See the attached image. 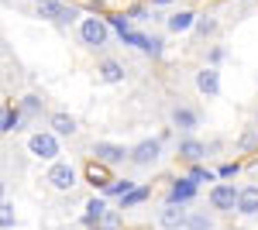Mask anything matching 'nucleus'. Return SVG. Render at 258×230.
Listing matches in <instances>:
<instances>
[{"instance_id": "obj_1", "label": "nucleus", "mask_w": 258, "mask_h": 230, "mask_svg": "<svg viewBox=\"0 0 258 230\" xmlns=\"http://www.w3.org/2000/svg\"><path fill=\"white\" fill-rule=\"evenodd\" d=\"M80 41L86 48H107L110 41V24L100 14H83L80 18Z\"/></svg>"}, {"instance_id": "obj_2", "label": "nucleus", "mask_w": 258, "mask_h": 230, "mask_svg": "<svg viewBox=\"0 0 258 230\" xmlns=\"http://www.w3.org/2000/svg\"><path fill=\"white\" fill-rule=\"evenodd\" d=\"M28 155L31 158H38V162H59V134L55 131H35V134H28Z\"/></svg>"}, {"instance_id": "obj_3", "label": "nucleus", "mask_w": 258, "mask_h": 230, "mask_svg": "<svg viewBox=\"0 0 258 230\" xmlns=\"http://www.w3.org/2000/svg\"><path fill=\"white\" fill-rule=\"evenodd\" d=\"M238 199H241V189L234 182H214L210 192H207L210 210H217V213H238Z\"/></svg>"}, {"instance_id": "obj_4", "label": "nucleus", "mask_w": 258, "mask_h": 230, "mask_svg": "<svg viewBox=\"0 0 258 230\" xmlns=\"http://www.w3.org/2000/svg\"><path fill=\"white\" fill-rule=\"evenodd\" d=\"M45 182L55 192H73L80 186V172H76V165H69V162H52L48 172H45Z\"/></svg>"}, {"instance_id": "obj_5", "label": "nucleus", "mask_w": 258, "mask_h": 230, "mask_svg": "<svg viewBox=\"0 0 258 230\" xmlns=\"http://www.w3.org/2000/svg\"><path fill=\"white\" fill-rule=\"evenodd\" d=\"M159 158H162V137H141L131 148V165L135 169H152V165H159Z\"/></svg>"}, {"instance_id": "obj_6", "label": "nucleus", "mask_w": 258, "mask_h": 230, "mask_svg": "<svg viewBox=\"0 0 258 230\" xmlns=\"http://www.w3.org/2000/svg\"><path fill=\"white\" fill-rule=\"evenodd\" d=\"M93 162H103V165H120V162H131V148H124L120 141H93Z\"/></svg>"}, {"instance_id": "obj_7", "label": "nucleus", "mask_w": 258, "mask_h": 230, "mask_svg": "<svg viewBox=\"0 0 258 230\" xmlns=\"http://www.w3.org/2000/svg\"><path fill=\"white\" fill-rule=\"evenodd\" d=\"M197 182L189 179V175H179V179H172V186H169V192H165V203H176V206H186V203H193L197 199Z\"/></svg>"}, {"instance_id": "obj_8", "label": "nucleus", "mask_w": 258, "mask_h": 230, "mask_svg": "<svg viewBox=\"0 0 258 230\" xmlns=\"http://www.w3.org/2000/svg\"><path fill=\"white\" fill-rule=\"evenodd\" d=\"M169 120H172V127H176V131L193 134V131L200 127V110H197V107H189V103H176V107H172V114H169Z\"/></svg>"}, {"instance_id": "obj_9", "label": "nucleus", "mask_w": 258, "mask_h": 230, "mask_svg": "<svg viewBox=\"0 0 258 230\" xmlns=\"http://www.w3.org/2000/svg\"><path fill=\"white\" fill-rule=\"evenodd\" d=\"M176 155H179V162H186V165H200L207 158V144L193 134H182L176 144Z\"/></svg>"}, {"instance_id": "obj_10", "label": "nucleus", "mask_w": 258, "mask_h": 230, "mask_svg": "<svg viewBox=\"0 0 258 230\" xmlns=\"http://www.w3.org/2000/svg\"><path fill=\"white\" fill-rule=\"evenodd\" d=\"M155 220H159L162 230H186V223H189V210H186V206H176V203H165Z\"/></svg>"}, {"instance_id": "obj_11", "label": "nucleus", "mask_w": 258, "mask_h": 230, "mask_svg": "<svg viewBox=\"0 0 258 230\" xmlns=\"http://www.w3.org/2000/svg\"><path fill=\"white\" fill-rule=\"evenodd\" d=\"M197 11H189V7H179L172 11L169 18H165V31H172V35H186V31H193L197 28Z\"/></svg>"}, {"instance_id": "obj_12", "label": "nucleus", "mask_w": 258, "mask_h": 230, "mask_svg": "<svg viewBox=\"0 0 258 230\" xmlns=\"http://www.w3.org/2000/svg\"><path fill=\"white\" fill-rule=\"evenodd\" d=\"M83 227H100V220H103V213L110 210V199H107V196H97V192H93V196H90V199H86V206H83Z\"/></svg>"}, {"instance_id": "obj_13", "label": "nucleus", "mask_w": 258, "mask_h": 230, "mask_svg": "<svg viewBox=\"0 0 258 230\" xmlns=\"http://www.w3.org/2000/svg\"><path fill=\"white\" fill-rule=\"evenodd\" d=\"M83 175H86V182H90L93 189H100V192H103L107 186H110V182H114V175H110V165H103V162H93V158L86 162Z\"/></svg>"}, {"instance_id": "obj_14", "label": "nucleus", "mask_w": 258, "mask_h": 230, "mask_svg": "<svg viewBox=\"0 0 258 230\" xmlns=\"http://www.w3.org/2000/svg\"><path fill=\"white\" fill-rule=\"evenodd\" d=\"M197 90H200L203 96H210V100H214V96L220 93V69H214V65H203V69L197 72Z\"/></svg>"}, {"instance_id": "obj_15", "label": "nucleus", "mask_w": 258, "mask_h": 230, "mask_svg": "<svg viewBox=\"0 0 258 230\" xmlns=\"http://www.w3.org/2000/svg\"><path fill=\"white\" fill-rule=\"evenodd\" d=\"M97 76L103 79V83H110V86H117V83H124L127 69L120 65L117 58H100V62H97Z\"/></svg>"}, {"instance_id": "obj_16", "label": "nucleus", "mask_w": 258, "mask_h": 230, "mask_svg": "<svg viewBox=\"0 0 258 230\" xmlns=\"http://www.w3.org/2000/svg\"><path fill=\"white\" fill-rule=\"evenodd\" d=\"M48 131H55L59 137H73L80 131V124H76V117L66 114V110H55V114L48 117Z\"/></svg>"}, {"instance_id": "obj_17", "label": "nucleus", "mask_w": 258, "mask_h": 230, "mask_svg": "<svg viewBox=\"0 0 258 230\" xmlns=\"http://www.w3.org/2000/svg\"><path fill=\"white\" fill-rule=\"evenodd\" d=\"M238 216H258V186H241Z\"/></svg>"}, {"instance_id": "obj_18", "label": "nucleus", "mask_w": 258, "mask_h": 230, "mask_svg": "<svg viewBox=\"0 0 258 230\" xmlns=\"http://www.w3.org/2000/svg\"><path fill=\"white\" fill-rule=\"evenodd\" d=\"M135 189H138V182H135V179H114V182L100 192V196H107V199H124L127 192H135Z\"/></svg>"}, {"instance_id": "obj_19", "label": "nucleus", "mask_w": 258, "mask_h": 230, "mask_svg": "<svg viewBox=\"0 0 258 230\" xmlns=\"http://www.w3.org/2000/svg\"><path fill=\"white\" fill-rule=\"evenodd\" d=\"M21 120H24V114H21L18 107H4V114H0V131H4V134H14V131H21Z\"/></svg>"}, {"instance_id": "obj_20", "label": "nucleus", "mask_w": 258, "mask_h": 230, "mask_svg": "<svg viewBox=\"0 0 258 230\" xmlns=\"http://www.w3.org/2000/svg\"><path fill=\"white\" fill-rule=\"evenodd\" d=\"M148 196H152V186H138L135 192H127L124 199H117V210H120V213H124V210H135V206H141Z\"/></svg>"}, {"instance_id": "obj_21", "label": "nucleus", "mask_w": 258, "mask_h": 230, "mask_svg": "<svg viewBox=\"0 0 258 230\" xmlns=\"http://www.w3.org/2000/svg\"><path fill=\"white\" fill-rule=\"evenodd\" d=\"M186 230H217V223H214V216H210L207 210H189Z\"/></svg>"}, {"instance_id": "obj_22", "label": "nucleus", "mask_w": 258, "mask_h": 230, "mask_svg": "<svg viewBox=\"0 0 258 230\" xmlns=\"http://www.w3.org/2000/svg\"><path fill=\"white\" fill-rule=\"evenodd\" d=\"M18 110H21V114H24V117H38L41 110H45V100H41L38 93H28V96H21Z\"/></svg>"}, {"instance_id": "obj_23", "label": "nucleus", "mask_w": 258, "mask_h": 230, "mask_svg": "<svg viewBox=\"0 0 258 230\" xmlns=\"http://www.w3.org/2000/svg\"><path fill=\"white\" fill-rule=\"evenodd\" d=\"M193 31H197L200 38H210V35L217 31V18H214V14H200V18H197V28H193Z\"/></svg>"}, {"instance_id": "obj_24", "label": "nucleus", "mask_w": 258, "mask_h": 230, "mask_svg": "<svg viewBox=\"0 0 258 230\" xmlns=\"http://www.w3.org/2000/svg\"><path fill=\"white\" fill-rule=\"evenodd\" d=\"M107 24H110V28H114V31H117L120 38H124V35H131V31H135V28H131V18H127V14H107Z\"/></svg>"}, {"instance_id": "obj_25", "label": "nucleus", "mask_w": 258, "mask_h": 230, "mask_svg": "<svg viewBox=\"0 0 258 230\" xmlns=\"http://www.w3.org/2000/svg\"><path fill=\"white\" fill-rule=\"evenodd\" d=\"M141 52H145V55H152V58H159L162 52H165V41H162V35H145Z\"/></svg>"}, {"instance_id": "obj_26", "label": "nucleus", "mask_w": 258, "mask_h": 230, "mask_svg": "<svg viewBox=\"0 0 258 230\" xmlns=\"http://www.w3.org/2000/svg\"><path fill=\"white\" fill-rule=\"evenodd\" d=\"M186 175H189L197 186H200V182H217V179H220V175H217V172H210L207 165H189V172H186Z\"/></svg>"}, {"instance_id": "obj_27", "label": "nucleus", "mask_w": 258, "mask_h": 230, "mask_svg": "<svg viewBox=\"0 0 258 230\" xmlns=\"http://www.w3.org/2000/svg\"><path fill=\"white\" fill-rule=\"evenodd\" d=\"M76 18H83L80 7H73V4H62V11H59V18H55V24H59V28H66V24H73Z\"/></svg>"}, {"instance_id": "obj_28", "label": "nucleus", "mask_w": 258, "mask_h": 230, "mask_svg": "<svg viewBox=\"0 0 258 230\" xmlns=\"http://www.w3.org/2000/svg\"><path fill=\"white\" fill-rule=\"evenodd\" d=\"M59 11H62V4H52V0H38V18L55 21V18H59Z\"/></svg>"}, {"instance_id": "obj_29", "label": "nucleus", "mask_w": 258, "mask_h": 230, "mask_svg": "<svg viewBox=\"0 0 258 230\" xmlns=\"http://www.w3.org/2000/svg\"><path fill=\"white\" fill-rule=\"evenodd\" d=\"M0 223H4V230H14V203L11 199H4V206H0Z\"/></svg>"}, {"instance_id": "obj_30", "label": "nucleus", "mask_w": 258, "mask_h": 230, "mask_svg": "<svg viewBox=\"0 0 258 230\" xmlns=\"http://www.w3.org/2000/svg\"><path fill=\"white\" fill-rule=\"evenodd\" d=\"M100 227H103V230H117L120 227V210H107V213H103V220H100Z\"/></svg>"}, {"instance_id": "obj_31", "label": "nucleus", "mask_w": 258, "mask_h": 230, "mask_svg": "<svg viewBox=\"0 0 258 230\" xmlns=\"http://www.w3.org/2000/svg\"><path fill=\"white\" fill-rule=\"evenodd\" d=\"M238 172H241V162H224V165L217 169V175H220V179H234Z\"/></svg>"}, {"instance_id": "obj_32", "label": "nucleus", "mask_w": 258, "mask_h": 230, "mask_svg": "<svg viewBox=\"0 0 258 230\" xmlns=\"http://www.w3.org/2000/svg\"><path fill=\"white\" fill-rule=\"evenodd\" d=\"M124 14H127V18H131V21H148V18H155V14H152L148 7H127Z\"/></svg>"}, {"instance_id": "obj_33", "label": "nucleus", "mask_w": 258, "mask_h": 230, "mask_svg": "<svg viewBox=\"0 0 258 230\" xmlns=\"http://www.w3.org/2000/svg\"><path fill=\"white\" fill-rule=\"evenodd\" d=\"M224 55H227V52H224V45H214V48H210V55H207V58H210V65L217 69L220 62H224Z\"/></svg>"}, {"instance_id": "obj_34", "label": "nucleus", "mask_w": 258, "mask_h": 230, "mask_svg": "<svg viewBox=\"0 0 258 230\" xmlns=\"http://www.w3.org/2000/svg\"><path fill=\"white\" fill-rule=\"evenodd\" d=\"M172 0H152V7H169Z\"/></svg>"}, {"instance_id": "obj_35", "label": "nucleus", "mask_w": 258, "mask_h": 230, "mask_svg": "<svg viewBox=\"0 0 258 230\" xmlns=\"http://www.w3.org/2000/svg\"><path fill=\"white\" fill-rule=\"evenodd\" d=\"M255 131H258V110H255Z\"/></svg>"}, {"instance_id": "obj_36", "label": "nucleus", "mask_w": 258, "mask_h": 230, "mask_svg": "<svg viewBox=\"0 0 258 230\" xmlns=\"http://www.w3.org/2000/svg\"><path fill=\"white\" fill-rule=\"evenodd\" d=\"M52 4H66V0H52Z\"/></svg>"}]
</instances>
